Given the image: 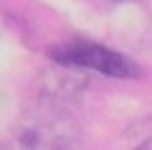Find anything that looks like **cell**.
<instances>
[{
  "instance_id": "cell-2",
  "label": "cell",
  "mask_w": 152,
  "mask_h": 150,
  "mask_svg": "<svg viewBox=\"0 0 152 150\" xmlns=\"http://www.w3.org/2000/svg\"><path fill=\"white\" fill-rule=\"evenodd\" d=\"M46 54H48L51 61L69 66V69H89V71H99L104 76H112V79H134V76H140V69L124 54L112 51L107 46H99V43H89V41L56 43Z\"/></svg>"
},
{
  "instance_id": "cell-1",
  "label": "cell",
  "mask_w": 152,
  "mask_h": 150,
  "mask_svg": "<svg viewBox=\"0 0 152 150\" xmlns=\"http://www.w3.org/2000/svg\"><path fill=\"white\" fill-rule=\"evenodd\" d=\"M0 150H81V130L53 99L36 102L0 117Z\"/></svg>"
}]
</instances>
